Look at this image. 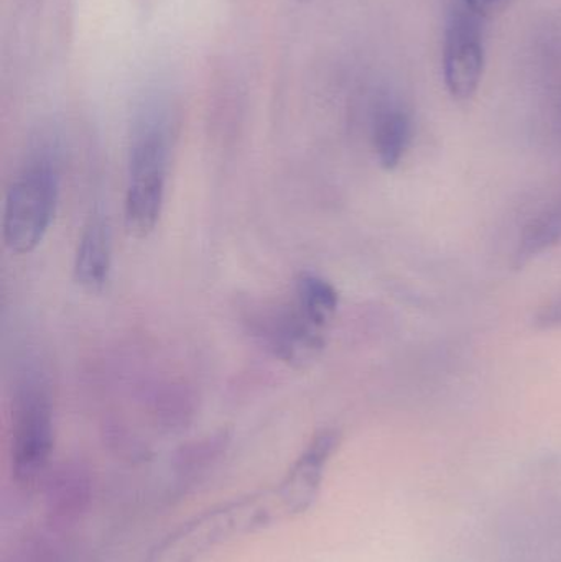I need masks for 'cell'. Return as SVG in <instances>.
I'll use <instances>...</instances> for the list:
<instances>
[{
	"instance_id": "1",
	"label": "cell",
	"mask_w": 561,
	"mask_h": 562,
	"mask_svg": "<svg viewBox=\"0 0 561 562\" xmlns=\"http://www.w3.org/2000/svg\"><path fill=\"white\" fill-rule=\"evenodd\" d=\"M280 485L277 482L272 487L229 498L188 518L158 540L142 562H201L237 538L300 517Z\"/></svg>"
},
{
	"instance_id": "13",
	"label": "cell",
	"mask_w": 561,
	"mask_h": 562,
	"mask_svg": "<svg viewBox=\"0 0 561 562\" xmlns=\"http://www.w3.org/2000/svg\"><path fill=\"white\" fill-rule=\"evenodd\" d=\"M460 2L486 20L506 12L516 0H460Z\"/></svg>"
},
{
	"instance_id": "2",
	"label": "cell",
	"mask_w": 561,
	"mask_h": 562,
	"mask_svg": "<svg viewBox=\"0 0 561 562\" xmlns=\"http://www.w3.org/2000/svg\"><path fill=\"white\" fill-rule=\"evenodd\" d=\"M59 175L46 154L35 155L16 175L7 191L2 239L16 256L32 254L45 239L55 220Z\"/></svg>"
},
{
	"instance_id": "8",
	"label": "cell",
	"mask_w": 561,
	"mask_h": 562,
	"mask_svg": "<svg viewBox=\"0 0 561 562\" xmlns=\"http://www.w3.org/2000/svg\"><path fill=\"white\" fill-rule=\"evenodd\" d=\"M112 267V237L108 217L94 211L82 227L75 256V280L88 291L108 284Z\"/></svg>"
},
{
	"instance_id": "10",
	"label": "cell",
	"mask_w": 561,
	"mask_h": 562,
	"mask_svg": "<svg viewBox=\"0 0 561 562\" xmlns=\"http://www.w3.org/2000/svg\"><path fill=\"white\" fill-rule=\"evenodd\" d=\"M293 303L308 319L328 329L329 323L338 311L339 294L336 288L323 277L302 273L296 280Z\"/></svg>"
},
{
	"instance_id": "12",
	"label": "cell",
	"mask_w": 561,
	"mask_h": 562,
	"mask_svg": "<svg viewBox=\"0 0 561 562\" xmlns=\"http://www.w3.org/2000/svg\"><path fill=\"white\" fill-rule=\"evenodd\" d=\"M224 442L220 439L197 445V448L187 449L178 458V472L184 475L200 474L207 468L223 451Z\"/></svg>"
},
{
	"instance_id": "4",
	"label": "cell",
	"mask_w": 561,
	"mask_h": 562,
	"mask_svg": "<svg viewBox=\"0 0 561 562\" xmlns=\"http://www.w3.org/2000/svg\"><path fill=\"white\" fill-rule=\"evenodd\" d=\"M55 445L53 408L42 383L26 382L15 400L12 425V475L23 491L45 482Z\"/></svg>"
},
{
	"instance_id": "3",
	"label": "cell",
	"mask_w": 561,
	"mask_h": 562,
	"mask_svg": "<svg viewBox=\"0 0 561 562\" xmlns=\"http://www.w3.org/2000/svg\"><path fill=\"white\" fill-rule=\"evenodd\" d=\"M168 134L164 122L147 119L135 132L128 157L125 226L135 237L154 233L164 210L168 168Z\"/></svg>"
},
{
	"instance_id": "7",
	"label": "cell",
	"mask_w": 561,
	"mask_h": 562,
	"mask_svg": "<svg viewBox=\"0 0 561 562\" xmlns=\"http://www.w3.org/2000/svg\"><path fill=\"white\" fill-rule=\"evenodd\" d=\"M92 498V481L85 469L65 465L45 479V507L49 524L68 528L88 512Z\"/></svg>"
},
{
	"instance_id": "6",
	"label": "cell",
	"mask_w": 561,
	"mask_h": 562,
	"mask_svg": "<svg viewBox=\"0 0 561 562\" xmlns=\"http://www.w3.org/2000/svg\"><path fill=\"white\" fill-rule=\"evenodd\" d=\"M263 339L282 362L305 369L325 349L326 327L305 316L295 303L282 306L263 324Z\"/></svg>"
},
{
	"instance_id": "11",
	"label": "cell",
	"mask_w": 561,
	"mask_h": 562,
	"mask_svg": "<svg viewBox=\"0 0 561 562\" xmlns=\"http://www.w3.org/2000/svg\"><path fill=\"white\" fill-rule=\"evenodd\" d=\"M561 240V201L536 217L524 231L516 254L517 267L557 246Z\"/></svg>"
},
{
	"instance_id": "9",
	"label": "cell",
	"mask_w": 561,
	"mask_h": 562,
	"mask_svg": "<svg viewBox=\"0 0 561 562\" xmlns=\"http://www.w3.org/2000/svg\"><path fill=\"white\" fill-rule=\"evenodd\" d=\"M412 140V119L404 108L385 104L375 112L372 124V144L379 164L394 170L404 160Z\"/></svg>"
},
{
	"instance_id": "14",
	"label": "cell",
	"mask_w": 561,
	"mask_h": 562,
	"mask_svg": "<svg viewBox=\"0 0 561 562\" xmlns=\"http://www.w3.org/2000/svg\"><path fill=\"white\" fill-rule=\"evenodd\" d=\"M537 323L546 329H561V300L547 306L537 317Z\"/></svg>"
},
{
	"instance_id": "5",
	"label": "cell",
	"mask_w": 561,
	"mask_h": 562,
	"mask_svg": "<svg viewBox=\"0 0 561 562\" xmlns=\"http://www.w3.org/2000/svg\"><path fill=\"white\" fill-rule=\"evenodd\" d=\"M483 16L457 3L448 15L444 42V76L448 92L458 101L473 98L484 75Z\"/></svg>"
}]
</instances>
